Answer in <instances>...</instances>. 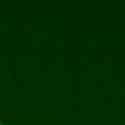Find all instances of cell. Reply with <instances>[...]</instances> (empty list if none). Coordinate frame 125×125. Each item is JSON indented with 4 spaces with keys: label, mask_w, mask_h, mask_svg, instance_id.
<instances>
[{
    "label": "cell",
    "mask_w": 125,
    "mask_h": 125,
    "mask_svg": "<svg viewBox=\"0 0 125 125\" xmlns=\"http://www.w3.org/2000/svg\"><path fill=\"white\" fill-rule=\"evenodd\" d=\"M0 125H4V124H3V123H0Z\"/></svg>",
    "instance_id": "cell-1"
}]
</instances>
